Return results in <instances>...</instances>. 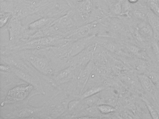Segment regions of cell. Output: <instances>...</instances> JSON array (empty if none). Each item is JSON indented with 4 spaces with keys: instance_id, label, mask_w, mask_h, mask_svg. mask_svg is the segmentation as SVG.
Masks as SVG:
<instances>
[{
    "instance_id": "cell-5",
    "label": "cell",
    "mask_w": 159,
    "mask_h": 119,
    "mask_svg": "<svg viewBox=\"0 0 159 119\" xmlns=\"http://www.w3.org/2000/svg\"><path fill=\"white\" fill-rule=\"evenodd\" d=\"M7 30L9 41L11 43L6 46L16 44L22 41L25 37V27L22 25L20 19L15 15L12 16L8 23Z\"/></svg>"
},
{
    "instance_id": "cell-6",
    "label": "cell",
    "mask_w": 159,
    "mask_h": 119,
    "mask_svg": "<svg viewBox=\"0 0 159 119\" xmlns=\"http://www.w3.org/2000/svg\"><path fill=\"white\" fill-rule=\"evenodd\" d=\"M96 35L85 37L73 42H68L66 43L65 58L68 61L70 58L74 56L83 51L85 48L95 42V38Z\"/></svg>"
},
{
    "instance_id": "cell-4",
    "label": "cell",
    "mask_w": 159,
    "mask_h": 119,
    "mask_svg": "<svg viewBox=\"0 0 159 119\" xmlns=\"http://www.w3.org/2000/svg\"><path fill=\"white\" fill-rule=\"evenodd\" d=\"M34 87L31 85L27 83L18 85L9 90L1 106L6 104H13L23 102L28 99H30L36 94L31 95Z\"/></svg>"
},
{
    "instance_id": "cell-13",
    "label": "cell",
    "mask_w": 159,
    "mask_h": 119,
    "mask_svg": "<svg viewBox=\"0 0 159 119\" xmlns=\"http://www.w3.org/2000/svg\"><path fill=\"white\" fill-rule=\"evenodd\" d=\"M138 77L142 88L147 93L154 95L157 89L150 78L147 74H138Z\"/></svg>"
},
{
    "instance_id": "cell-16",
    "label": "cell",
    "mask_w": 159,
    "mask_h": 119,
    "mask_svg": "<svg viewBox=\"0 0 159 119\" xmlns=\"http://www.w3.org/2000/svg\"><path fill=\"white\" fill-rule=\"evenodd\" d=\"M122 0L113 2L109 6V15L111 17L121 16L122 13Z\"/></svg>"
},
{
    "instance_id": "cell-2",
    "label": "cell",
    "mask_w": 159,
    "mask_h": 119,
    "mask_svg": "<svg viewBox=\"0 0 159 119\" xmlns=\"http://www.w3.org/2000/svg\"><path fill=\"white\" fill-rule=\"evenodd\" d=\"M30 99L23 102L1 106V117L12 118H45L43 106L36 108L29 103Z\"/></svg>"
},
{
    "instance_id": "cell-15",
    "label": "cell",
    "mask_w": 159,
    "mask_h": 119,
    "mask_svg": "<svg viewBox=\"0 0 159 119\" xmlns=\"http://www.w3.org/2000/svg\"><path fill=\"white\" fill-rule=\"evenodd\" d=\"M105 88H106L105 86L102 85H95L86 88L85 91L83 92L82 94L79 96V97L81 99H84L85 98L93 95L102 92V91L105 90Z\"/></svg>"
},
{
    "instance_id": "cell-26",
    "label": "cell",
    "mask_w": 159,
    "mask_h": 119,
    "mask_svg": "<svg viewBox=\"0 0 159 119\" xmlns=\"http://www.w3.org/2000/svg\"><path fill=\"white\" fill-rule=\"evenodd\" d=\"M139 1V0H128V2L133 5L137 3Z\"/></svg>"
},
{
    "instance_id": "cell-11",
    "label": "cell",
    "mask_w": 159,
    "mask_h": 119,
    "mask_svg": "<svg viewBox=\"0 0 159 119\" xmlns=\"http://www.w3.org/2000/svg\"><path fill=\"white\" fill-rule=\"evenodd\" d=\"M93 0H84L78 2L77 8L79 15L83 20L87 21L88 20L93 10Z\"/></svg>"
},
{
    "instance_id": "cell-7",
    "label": "cell",
    "mask_w": 159,
    "mask_h": 119,
    "mask_svg": "<svg viewBox=\"0 0 159 119\" xmlns=\"http://www.w3.org/2000/svg\"><path fill=\"white\" fill-rule=\"evenodd\" d=\"M9 72L12 73L19 79L28 84L31 85L39 95H45V92L42 82L41 79L30 73L10 66Z\"/></svg>"
},
{
    "instance_id": "cell-27",
    "label": "cell",
    "mask_w": 159,
    "mask_h": 119,
    "mask_svg": "<svg viewBox=\"0 0 159 119\" xmlns=\"http://www.w3.org/2000/svg\"><path fill=\"white\" fill-rule=\"evenodd\" d=\"M77 1H78V2H81V1H84V0H77Z\"/></svg>"
},
{
    "instance_id": "cell-14",
    "label": "cell",
    "mask_w": 159,
    "mask_h": 119,
    "mask_svg": "<svg viewBox=\"0 0 159 119\" xmlns=\"http://www.w3.org/2000/svg\"><path fill=\"white\" fill-rule=\"evenodd\" d=\"M136 30L139 34L145 39H152L153 37L152 29L148 21L139 20L137 25Z\"/></svg>"
},
{
    "instance_id": "cell-9",
    "label": "cell",
    "mask_w": 159,
    "mask_h": 119,
    "mask_svg": "<svg viewBox=\"0 0 159 119\" xmlns=\"http://www.w3.org/2000/svg\"><path fill=\"white\" fill-rule=\"evenodd\" d=\"M80 71L79 69L73 65H69L57 73L53 77V87L57 88L61 85L71 82Z\"/></svg>"
},
{
    "instance_id": "cell-19",
    "label": "cell",
    "mask_w": 159,
    "mask_h": 119,
    "mask_svg": "<svg viewBox=\"0 0 159 119\" xmlns=\"http://www.w3.org/2000/svg\"><path fill=\"white\" fill-rule=\"evenodd\" d=\"M147 7L159 16V0H144Z\"/></svg>"
},
{
    "instance_id": "cell-21",
    "label": "cell",
    "mask_w": 159,
    "mask_h": 119,
    "mask_svg": "<svg viewBox=\"0 0 159 119\" xmlns=\"http://www.w3.org/2000/svg\"><path fill=\"white\" fill-rule=\"evenodd\" d=\"M13 15L11 12L3 11L0 14V26L2 29L9 23Z\"/></svg>"
},
{
    "instance_id": "cell-28",
    "label": "cell",
    "mask_w": 159,
    "mask_h": 119,
    "mask_svg": "<svg viewBox=\"0 0 159 119\" xmlns=\"http://www.w3.org/2000/svg\"><path fill=\"white\" fill-rule=\"evenodd\" d=\"M31 1H35V0H31Z\"/></svg>"
},
{
    "instance_id": "cell-24",
    "label": "cell",
    "mask_w": 159,
    "mask_h": 119,
    "mask_svg": "<svg viewBox=\"0 0 159 119\" xmlns=\"http://www.w3.org/2000/svg\"><path fill=\"white\" fill-rule=\"evenodd\" d=\"M124 82L128 84L130 86H135L136 85H137V81H139V79L136 80L135 78V77L134 76H132L131 75H126L122 77Z\"/></svg>"
},
{
    "instance_id": "cell-1",
    "label": "cell",
    "mask_w": 159,
    "mask_h": 119,
    "mask_svg": "<svg viewBox=\"0 0 159 119\" xmlns=\"http://www.w3.org/2000/svg\"><path fill=\"white\" fill-rule=\"evenodd\" d=\"M14 52L18 53L39 72L47 77L52 79L57 72L53 61L45 48Z\"/></svg>"
},
{
    "instance_id": "cell-17",
    "label": "cell",
    "mask_w": 159,
    "mask_h": 119,
    "mask_svg": "<svg viewBox=\"0 0 159 119\" xmlns=\"http://www.w3.org/2000/svg\"><path fill=\"white\" fill-rule=\"evenodd\" d=\"M99 93L88 97L85 98L84 99H82L85 108L98 106L99 104H102V100Z\"/></svg>"
},
{
    "instance_id": "cell-20",
    "label": "cell",
    "mask_w": 159,
    "mask_h": 119,
    "mask_svg": "<svg viewBox=\"0 0 159 119\" xmlns=\"http://www.w3.org/2000/svg\"><path fill=\"white\" fill-rule=\"evenodd\" d=\"M122 13L121 16L129 17L133 9V4L128 0H122Z\"/></svg>"
},
{
    "instance_id": "cell-25",
    "label": "cell",
    "mask_w": 159,
    "mask_h": 119,
    "mask_svg": "<svg viewBox=\"0 0 159 119\" xmlns=\"http://www.w3.org/2000/svg\"><path fill=\"white\" fill-rule=\"evenodd\" d=\"M151 45L154 55H155V56L157 58V59L159 60V47L156 41L155 40H152Z\"/></svg>"
},
{
    "instance_id": "cell-12",
    "label": "cell",
    "mask_w": 159,
    "mask_h": 119,
    "mask_svg": "<svg viewBox=\"0 0 159 119\" xmlns=\"http://www.w3.org/2000/svg\"><path fill=\"white\" fill-rule=\"evenodd\" d=\"M147 21L152 29L154 39H159V16L149 8L147 12Z\"/></svg>"
},
{
    "instance_id": "cell-3",
    "label": "cell",
    "mask_w": 159,
    "mask_h": 119,
    "mask_svg": "<svg viewBox=\"0 0 159 119\" xmlns=\"http://www.w3.org/2000/svg\"><path fill=\"white\" fill-rule=\"evenodd\" d=\"M103 18L87 23L67 33L64 37L69 42H73L85 37L97 35L101 28Z\"/></svg>"
},
{
    "instance_id": "cell-10",
    "label": "cell",
    "mask_w": 159,
    "mask_h": 119,
    "mask_svg": "<svg viewBox=\"0 0 159 119\" xmlns=\"http://www.w3.org/2000/svg\"><path fill=\"white\" fill-rule=\"evenodd\" d=\"M1 95L4 93L3 96L6 97L7 93L11 88L18 85L26 83L15 75L9 72L1 71Z\"/></svg>"
},
{
    "instance_id": "cell-22",
    "label": "cell",
    "mask_w": 159,
    "mask_h": 119,
    "mask_svg": "<svg viewBox=\"0 0 159 119\" xmlns=\"http://www.w3.org/2000/svg\"><path fill=\"white\" fill-rule=\"evenodd\" d=\"M142 99H143L144 103H145V105H146L152 118L153 119H159V115L157 112V111L151 105L150 103L149 102L148 100L145 98H143Z\"/></svg>"
},
{
    "instance_id": "cell-18",
    "label": "cell",
    "mask_w": 159,
    "mask_h": 119,
    "mask_svg": "<svg viewBox=\"0 0 159 119\" xmlns=\"http://www.w3.org/2000/svg\"><path fill=\"white\" fill-rule=\"evenodd\" d=\"M97 108L100 113L103 115L113 113L116 111V109L114 107L105 103L98 105Z\"/></svg>"
},
{
    "instance_id": "cell-23",
    "label": "cell",
    "mask_w": 159,
    "mask_h": 119,
    "mask_svg": "<svg viewBox=\"0 0 159 119\" xmlns=\"http://www.w3.org/2000/svg\"><path fill=\"white\" fill-rule=\"evenodd\" d=\"M152 81L157 89L159 90V73L154 72H150L147 74Z\"/></svg>"
},
{
    "instance_id": "cell-8",
    "label": "cell",
    "mask_w": 159,
    "mask_h": 119,
    "mask_svg": "<svg viewBox=\"0 0 159 119\" xmlns=\"http://www.w3.org/2000/svg\"><path fill=\"white\" fill-rule=\"evenodd\" d=\"M96 46V43H93L78 55L70 58L68 61V66L73 65L77 67L79 70H81L93 58Z\"/></svg>"
}]
</instances>
